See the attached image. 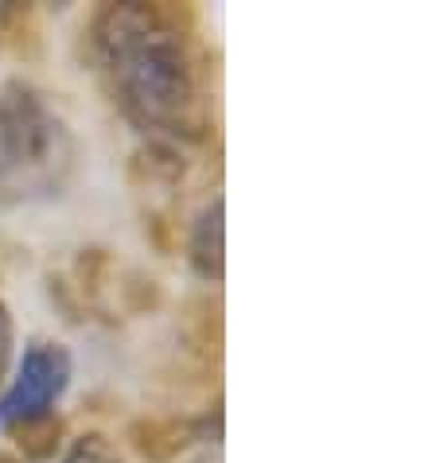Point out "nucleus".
I'll return each mask as SVG.
<instances>
[{
  "mask_svg": "<svg viewBox=\"0 0 436 463\" xmlns=\"http://www.w3.org/2000/svg\"><path fill=\"white\" fill-rule=\"evenodd\" d=\"M82 55L113 109L145 140L203 145L211 137V67L187 5H101Z\"/></svg>",
  "mask_w": 436,
  "mask_h": 463,
  "instance_id": "1",
  "label": "nucleus"
},
{
  "mask_svg": "<svg viewBox=\"0 0 436 463\" xmlns=\"http://www.w3.org/2000/svg\"><path fill=\"white\" fill-rule=\"evenodd\" d=\"M79 172V137L28 79L0 82V207L59 199Z\"/></svg>",
  "mask_w": 436,
  "mask_h": 463,
  "instance_id": "2",
  "label": "nucleus"
},
{
  "mask_svg": "<svg viewBox=\"0 0 436 463\" xmlns=\"http://www.w3.org/2000/svg\"><path fill=\"white\" fill-rule=\"evenodd\" d=\"M74 378L71 351L62 343L35 339L24 346V358H16V370L0 393V424H16L40 413H55L59 397L67 393Z\"/></svg>",
  "mask_w": 436,
  "mask_h": 463,
  "instance_id": "3",
  "label": "nucleus"
},
{
  "mask_svg": "<svg viewBox=\"0 0 436 463\" xmlns=\"http://www.w3.org/2000/svg\"><path fill=\"white\" fill-rule=\"evenodd\" d=\"M187 164L179 156L175 145H160V140H145V148L133 152L129 179L137 199L145 203V234L168 253L175 241V214H179V187H184Z\"/></svg>",
  "mask_w": 436,
  "mask_h": 463,
  "instance_id": "4",
  "label": "nucleus"
},
{
  "mask_svg": "<svg viewBox=\"0 0 436 463\" xmlns=\"http://www.w3.org/2000/svg\"><path fill=\"white\" fill-rule=\"evenodd\" d=\"M223 413H168V417H137L125 429V444L140 463H184L199 448L218 444Z\"/></svg>",
  "mask_w": 436,
  "mask_h": 463,
  "instance_id": "5",
  "label": "nucleus"
},
{
  "mask_svg": "<svg viewBox=\"0 0 436 463\" xmlns=\"http://www.w3.org/2000/svg\"><path fill=\"white\" fill-rule=\"evenodd\" d=\"M226 203L223 195H214L207 207L199 211V218L191 222V234H187V261L195 269L199 280L207 285H218L223 280V265H226Z\"/></svg>",
  "mask_w": 436,
  "mask_h": 463,
  "instance_id": "6",
  "label": "nucleus"
},
{
  "mask_svg": "<svg viewBox=\"0 0 436 463\" xmlns=\"http://www.w3.org/2000/svg\"><path fill=\"white\" fill-rule=\"evenodd\" d=\"M184 343H187V354L195 358L199 366L218 363V354H223V304H218V296L199 292L187 300Z\"/></svg>",
  "mask_w": 436,
  "mask_h": 463,
  "instance_id": "7",
  "label": "nucleus"
},
{
  "mask_svg": "<svg viewBox=\"0 0 436 463\" xmlns=\"http://www.w3.org/2000/svg\"><path fill=\"white\" fill-rule=\"evenodd\" d=\"M8 436L16 440L24 463H51L62 444H67V420L59 413H40V417H28V420H16L8 424Z\"/></svg>",
  "mask_w": 436,
  "mask_h": 463,
  "instance_id": "8",
  "label": "nucleus"
},
{
  "mask_svg": "<svg viewBox=\"0 0 436 463\" xmlns=\"http://www.w3.org/2000/svg\"><path fill=\"white\" fill-rule=\"evenodd\" d=\"M0 463H24L16 459L12 452H0ZM59 463H125L118 444L109 440V436L101 432H86V436H74V440L67 444V452H62Z\"/></svg>",
  "mask_w": 436,
  "mask_h": 463,
  "instance_id": "9",
  "label": "nucleus"
},
{
  "mask_svg": "<svg viewBox=\"0 0 436 463\" xmlns=\"http://www.w3.org/2000/svg\"><path fill=\"white\" fill-rule=\"evenodd\" d=\"M16 370V319H12V307L0 300V393Z\"/></svg>",
  "mask_w": 436,
  "mask_h": 463,
  "instance_id": "10",
  "label": "nucleus"
}]
</instances>
